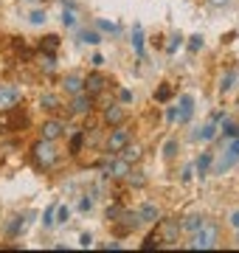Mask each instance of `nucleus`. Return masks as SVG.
<instances>
[{
	"mask_svg": "<svg viewBox=\"0 0 239 253\" xmlns=\"http://www.w3.org/2000/svg\"><path fill=\"white\" fill-rule=\"evenodd\" d=\"M180 231H183V225L174 222V219H160L158 222V233H160V239H163V245H174L177 236H180Z\"/></svg>",
	"mask_w": 239,
	"mask_h": 253,
	"instance_id": "4",
	"label": "nucleus"
},
{
	"mask_svg": "<svg viewBox=\"0 0 239 253\" xmlns=\"http://www.w3.org/2000/svg\"><path fill=\"white\" fill-rule=\"evenodd\" d=\"M192 177H194V166H186V169H183V177H180V180H183V183H189Z\"/></svg>",
	"mask_w": 239,
	"mask_h": 253,
	"instance_id": "41",
	"label": "nucleus"
},
{
	"mask_svg": "<svg viewBox=\"0 0 239 253\" xmlns=\"http://www.w3.org/2000/svg\"><path fill=\"white\" fill-rule=\"evenodd\" d=\"M79 245H82V248H90V245H93V236H90V233H82V236H79Z\"/></svg>",
	"mask_w": 239,
	"mask_h": 253,
	"instance_id": "42",
	"label": "nucleus"
},
{
	"mask_svg": "<svg viewBox=\"0 0 239 253\" xmlns=\"http://www.w3.org/2000/svg\"><path fill=\"white\" fill-rule=\"evenodd\" d=\"M130 166H132V163L124 161V158H121V161H107V163L102 166V172H104V177L121 180V177H127V174H130Z\"/></svg>",
	"mask_w": 239,
	"mask_h": 253,
	"instance_id": "7",
	"label": "nucleus"
},
{
	"mask_svg": "<svg viewBox=\"0 0 239 253\" xmlns=\"http://www.w3.org/2000/svg\"><path fill=\"white\" fill-rule=\"evenodd\" d=\"M166 118H169V121H177V107H169V110H166Z\"/></svg>",
	"mask_w": 239,
	"mask_h": 253,
	"instance_id": "46",
	"label": "nucleus"
},
{
	"mask_svg": "<svg viewBox=\"0 0 239 253\" xmlns=\"http://www.w3.org/2000/svg\"><path fill=\"white\" fill-rule=\"evenodd\" d=\"M203 222H205V219L200 217V214H189V217L183 219L180 225H183V231H186V233H197V231L203 228Z\"/></svg>",
	"mask_w": 239,
	"mask_h": 253,
	"instance_id": "16",
	"label": "nucleus"
},
{
	"mask_svg": "<svg viewBox=\"0 0 239 253\" xmlns=\"http://www.w3.org/2000/svg\"><path fill=\"white\" fill-rule=\"evenodd\" d=\"M203 45H205L203 34H194V37H189V51H192V54H197V51H200Z\"/></svg>",
	"mask_w": 239,
	"mask_h": 253,
	"instance_id": "31",
	"label": "nucleus"
},
{
	"mask_svg": "<svg viewBox=\"0 0 239 253\" xmlns=\"http://www.w3.org/2000/svg\"><path fill=\"white\" fill-rule=\"evenodd\" d=\"M90 208H93V197H82L79 211H90Z\"/></svg>",
	"mask_w": 239,
	"mask_h": 253,
	"instance_id": "40",
	"label": "nucleus"
},
{
	"mask_svg": "<svg viewBox=\"0 0 239 253\" xmlns=\"http://www.w3.org/2000/svg\"><path fill=\"white\" fill-rule=\"evenodd\" d=\"M34 163L40 166V169H51L54 163H57V149H54V141H45L40 138L34 144Z\"/></svg>",
	"mask_w": 239,
	"mask_h": 253,
	"instance_id": "2",
	"label": "nucleus"
},
{
	"mask_svg": "<svg viewBox=\"0 0 239 253\" xmlns=\"http://www.w3.org/2000/svg\"><path fill=\"white\" fill-rule=\"evenodd\" d=\"M104 87H107V79H104L102 73H90V76L85 79V90L90 93V96H99Z\"/></svg>",
	"mask_w": 239,
	"mask_h": 253,
	"instance_id": "13",
	"label": "nucleus"
},
{
	"mask_svg": "<svg viewBox=\"0 0 239 253\" xmlns=\"http://www.w3.org/2000/svg\"><path fill=\"white\" fill-rule=\"evenodd\" d=\"M62 132H65V121H59V118H51V121H45L40 126V135L45 141H57Z\"/></svg>",
	"mask_w": 239,
	"mask_h": 253,
	"instance_id": "9",
	"label": "nucleus"
},
{
	"mask_svg": "<svg viewBox=\"0 0 239 253\" xmlns=\"http://www.w3.org/2000/svg\"><path fill=\"white\" fill-rule=\"evenodd\" d=\"M121 158H124V161H130V163L141 161V147H132V144H127L124 149H121Z\"/></svg>",
	"mask_w": 239,
	"mask_h": 253,
	"instance_id": "21",
	"label": "nucleus"
},
{
	"mask_svg": "<svg viewBox=\"0 0 239 253\" xmlns=\"http://www.w3.org/2000/svg\"><path fill=\"white\" fill-rule=\"evenodd\" d=\"M211 163H214V152H203V155L197 158V163H194L197 174H200V177H205V174L211 172Z\"/></svg>",
	"mask_w": 239,
	"mask_h": 253,
	"instance_id": "15",
	"label": "nucleus"
},
{
	"mask_svg": "<svg viewBox=\"0 0 239 253\" xmlns=\"http://www.w3.org/2000/svg\"><path fill=\"white\" fill-rule=\"evenodd\" d=\"M82 141H85V132H76V135L70 138V155H79V149H82Z\"/></svg>",
	"mask_w": 239,
	"mask_h": 253,
	"instance_id": "34",
	"label": "nucleus"
},
{
	"mask_svg": "<svg viewBox=\"0 0 239 253\" xmlns=\"http://www.w3.org/2000/svg\"><path fill=\"white\" fill-rule=\"evenodd\" d=\"M90 65H93V68H102V65H104V57H102V54H96V57L90 59Z\"/></svg>",
	"mask_w": 239,
	"mask_h": 253,
	"instance_id": "44",
	"label": "nucleus"
},
{
	"mask_svg": "<svg viewBox=\"0 0 239 253\" xmlns=\"http://www.w3.org/2000/svg\"><path fill=\"white\" fill-rule=\"evenodd\" d=\"M40 68H43V70H48V73H51V70L57 68V59H54V54H45V57L40 59Z\"/></svg>",
	"mask_w": 239,
	"mask_h": 253,
	"instance_id": "33",
	"label": "nucleus"
},
{
	"mask_svg": "<svg viewBox=\"0 0 239 253\" xmlns=\"http://www.w3.org/2000/svg\"><path fill=\"white\" fill-rule=\"evenodd\" d=\"M9 129H12V126H9V110H3V113H0V135L9 132Z\"/></svg>",
	"mask_w": 239,
	"mask_h": 253,
	"instance_id": "38",
	"label": "nucleus"
},
{
	"mask_svg": "<svg viewBox=\"0 0 239 253\" xmlns=\"http://www.w3.org/2000/svg\"><path fill=\"white\" fill-rule=\"evenodd\" d=\"M62 90L70 93V96H76V93L85 90V79H82L79 73H70V76H65V79H62Z\"/></svg>",
	"mask_w": 239,
	"mask_h": 253,
	"instance_id": "12",
	"label": "nucleus"
},
{
	"mask_svg": "<svg viewBox=\"0 0 239 253\" xmlns=\"http://www.w3.org/2000/svg\"><path fill=\"white\" fill-rule=\"evenodd\" d=\"M217 242H219V231H217L214 222H203V228L192 233V242H189V248H197V251H211L217 248Z\"/></svg>",
	"mask_w": 239,
	"mask_h": 253,
	"instance_id": "1",
	"label": "nucleus"
},
{
	"mask_svg": "<svg viewBox=\"0 0 239 253\" xmlns=\"http://www.w3.org/2000/svg\"><path fill=\"white\" fill-rule=\"evenodd\" d=\"M222 132H225V138L231 141V138H237L239 135V126L231 121V118H225V124H222Z\"/></svg>",
	"mask_w": 239,
	"mask_h": 253,
	"instance_id": "30",
	"label": "nucleus"
},
{
	"mask_svg": "<svg viewBox=\"0 0 239 253\" xmlns=\"http://www.w3.org/2000/svg\"><path fill=\"white\" fill-rule=\"evenodd\" d=\"M174 155H177V141L169 138L163 144V158H166V161H174Z\"/></svg>",
	"mask_w": 239,
	"mask_h": 253,
	"instance_id": "25",
	"label": "nucleus"
},
{
	"mask_svg": "<svg viewBox=\"0 0 239 253\" xmlns=\"http://www.w3.org/2000/svg\"><path fill=\"white\" fill-rule=\"evenodd\" d=\"M118 96H121V102H124V104L132 102V93H130V90H118Z\"/></svg>",
	"mask_w": 239,
	"mask_h": 253,
	"instance_id": "45",
	"label": "nucleus"
},
{
	"mask_svg": "<svg viewBox=\"0 0 239 253\" xmlns=\"http://www.w3.org/2000/svg\"><path fill=\"white\" fill-rule=\"evenodd\" d=\"M228 222H231V225H234V228L239 231V208H237V211H231V217H228Z\"/></svg>",
	"mask_w": 239,
	"mask_h": 253,
	"instance_id": "43",
	"label": "nucleus"
},
{
	"mask_svg": "<svg viewBox=\"0 0 239 253\" xmlns=\"http://www.w3.org/2000/svg\"><path fill=\"white\" fill-rule=\"evenodd\" d=\"M23 228H25V219L23 217H12V222L6 225V233H9V236H17Z\"/></svg>",
	"mask_w": 239,
	"mask_h": 253,
	"instance_id": "23",
	"label": "nucleus"
},
{
	"mask_svg": "<svg viewBox=\"0 0 239 253\" xmlns=\"http://www.w3.org/2000/svg\"><path fill=\"white\" fill-rule=\"evenodd\" d=\"M234 82H237V70L231 68L228 73H222V79H219V93H228L234 87Z\"/></svg>",
	"mask_w": 239,
	"mask_h": 253,
	"instance_id": "20",
	"label": "nucleus"
},
{
	"mask_svg": "<svg viewBox=\"0 0 239 253\" xmlns=\"http://www.w3.org/2000/svg\"><path fill=\"white\" fill-rule=\"evenodd\" d=\"M130 183H132V186H138V189H141V186L147 183V177H144V174H141V172H130Z\"/></svg>",
	"mask_w": 239,
	"mask_h": 253,
	"instance_id": "39",
	"label": "nucleus"
},
{
	"mask_svg": "<svg viewBox=\"0 0 239 253\" xmlns=\"http://www.w3.org/2000/svg\"><path fill=\"white\" fill-rule=\"evenodd\" d=\"M132 48H135L138 57H144V28L135 23V28H132Z\"/></svg>",
	"mask_w": 239,
	"mask_h": 253,
	"instance_id": "18",
	"label": "nucleus"
},
{
	"mask_svg": "<svg viewBox=\"0 0 239 253\" xmlns=\"http://www.w3.org/2000/svg\"><path fill=\"white\" fill-rule=\"evenodd\" d=\"M70 219V208L68 206H57V225H65Z\"/></svg>",
	"mask_w": 239,
	"mask_h": 253,
	"instance_id": "32",
	"label": "nucleus"
},
{
	"mask_svg": "<svg viewBox=\"0 0 239 253\" xmlns=\"http://www.w3.org/2000/svg\"><path fill=\"white\" fill-rule=\"evenodd\" d=\"M172 93H174V90H172V84H169V82H163L158 90H155V102H169Z\"/></svg>",
	"mask_w": 239,
	"mask_h": 253,
	"instance_id": "24",
	"label": "nucleus"
},
{
	"mask_svg": "<svg viewBox=\"0 0 239 253\" xmlns=\"http://www.w3.org/2000/svg\"><path fill=\"white\" fill-rule=\"evenodd\" d=\"M48 20V14H45V9H34V12L28 14V23L31 25H43Z\"/></svg>",
	"mask_w": 239,
	"mask_h": 253,
	"instance_id": "26",
	"label": "nucleus"
},
{
	"mask_svg": "<svg viewBox=\"0 0 239 253\" xmlns=\"http://www.w3.org/2000/svg\"><path fill=\"white\" fill-rule=\"evenodd\" d=\"M138 217H141V222H147V225H158L160 211H158V206H152V203H141V206H138Z\"/></svg>",
	"mask_w": 239,
	"mask_h": 253,
	"instance_id": "11",
	"label": "nucleus"
},
{
	"mask_svg": "<svg viewBox=\"0 0 239 253\" xmlns=\"http://www.w3.org/2000/svg\"><path fill=\"white\" fill-rule=\"evenodd\" d=\"M104 121H107L110 126H118L121 121H124V110H121L118 104H110V107L104 110Z\"/></svg>",
	"mask_w": 239,
	"mask_h": 253,
	"instance_id": "14",
	"label": "nucleus"
},
{
	"mask_svg": "<svg viewBox=\"0 0 239 253\" xmlns=\"http://www.w3.org/2000/svg\"><path fill=\"white\" fill-rule=\"evenodd\" d=\"M127 144H130V129H127V126H113V132H110V138H107V152H121L127 147Z\"/></svg>",
	"mask_w": 239,
	"mask_h": 253,
	"instance_id": "5",
	"label": "nucleus"
},
{
	"mask_svg": "<svg viewBox=\"0 0 239 253\" xmlns=\"http://www.w3.org/2000/svg\"><path fill=\"white\" fill-rule=\"evenodd\" d=\"M194 115V96L192 93H183L180 96V107H177V121L180 124H189Z\"/></svg>",
	"mask_w": 239,
	"mask_h": 253,
	"instance_id": "10",
	"label": "nucleus"
},
{
	"mask_svg": "<svg viewBox=\"0 0 239 253\" xmlns=\"http://www.w3.org/2000/svg\"><path fill=\"white\" fill-rule=\"evenodd\" d=\"M211 6H225V3H231V0H208Z\"/></svg>",
	"mask_w": 239,
	"mask_h": 253,
	"instance_id": "47",
	"label": "nucleus"
},
{
	"mask_svg": "<svg viewBox=\"0 0 239 253\" xmlns=\"http://www.w3.org/2000/svg\"><path fill=\"white\" fill-rule=\"evenodd\" d=\"M121 214H124V208H121V206H110V208H107V219H110V222L121 219Z\"/></svg>",
	"mask_w": 239,
	"mask_h": 253,
	"instance_id": "37",
	"label": "nucleus"
},
{
	"mask_svg": "<svg viewBox=\"0 0 239 253\" xmlns=\"http://www.w3.org/2000/svg\"><path fill=\"white\" fill-rule=\"evenodd\" d=\"M217 135V124L214 121H208V124L197 126V132H194V141H211Z\"/></svg>",
	"mask_w": 239,
	"mask_h": 253,
	"instance_id": "17",
	"label": "nucleus"
},
{
	"mask_svg": "<svg viewBox=\"0 0 239 253\" xmlns=\"http://www.w3.org/2000/svg\"><path fill=\"white\" fill-rule=\"evenodd\" d=\"M96 28H99V31H107V34H118V25L107 23V20H96Z\"/></svg>",
	"mask_w": 239,
	"mask_h": 253,
	"instance_id": "35",
	"label": "nucleus"
},
{
	"mask_svg": "<svg viewBox=\"0 0 239 253\" xmlns=\"http://www.w3.org/2000/svg\"><path fill=\"white\" fill-rule=\"evenodd\" d=\"M40 104H43L45 110H57V107H59V99L54 96V93H45V96L40 99Z\"/></svg>",
	"mask_w": 239,
	"mask_h": 253,
	"instance_id": "29",
	"label": "nucleus"
},
{
	"mask_svg": "<svg viewBox=\"0 0 239 253\" xmlns=\"http://www.w3.org/2000/svg\"><path fill=\"white\" fill-rule=\"evenodd\" d=\"M237 161H239V135H237V138H231V144L225 147V155H222L219 163L214 166V174H225Z\"/></svg>",
	"mask_w": 239,
	"mask_h": 253,
	"instance_id": "3",
	"label": "nucleus"
},
{
	"mask_svg": "<svg viewBox=\"0 0 239 253\" xmlns=\"http://www.w3.org/2000/svg\"><path fill=\"white\" fill-rule=\"evenodd\" d=\"M43 225H45V228H54V225H57V206H51L45 214H43Z\"/></svg>",
	"mask_w": 239,
	"mask_h": 253,
	"instance_id": "27",
	"label": "nucleus"
},
{
	"mask_svg": "<svg viewBox=\"0 0 239 253\" xmlns=\"http://www.w3.org/2000/svg\"><path fill=\"white\" fill-rule=\"evenodd\" d=\"M23 99V93L17 84H0V110H9V107H17Z\"/></svg>",
	"mask_w": 239,
	"mask_h": 253,
	"instance_id": "6",
	"label": "nucleus"
},
{
	"mask_svg": "<svg viewBox=\"0 0 239 253\" xmlns=\"http://www.w3.org/2000/svg\"><path fill=\"white\" fill-rule=\"evenodd\" d=\"M180 45H183V37H180V34H172V37H169V45H166V51H169V54H174V51H177Z\"/></svg>",
	"mask_w": 239,
	"mask_h": 253,
	"instance_id": "36",
	"label": "nucleus"
},
{
	"mask_svg": "<svg viewBox=\"0 0 239 253\" xmlns=\"http://www.w3.org/2000/svg\"><path fill=\"white\" fill-rule=\"evenodd\" d=\"M93 110V96L87 90H82L73 96V102H70V113L73 115H87Z\"/></svg>",
	"mask_w": 239,
	"mask_h": 253,
	"instance_id": "8",
	"label": "nucleus"
},
{
	"mask_svg": "<svg viewBox=\"0 0 239 253\" xmlns=\"http://www.w3.org/2000/svg\"><path fill=\"white\" fill-rule=\"evenodd\" d=\"M62 23L68 25V28H76V25H79L76 12H73V6H68V3H65V12H62Z\"/></svg>",
	"mask_w": 239,
	"mask_h": 253,
	"instance_id": "22",
	"label": "nucleus"
},
{
	"mask_svg": "<svg viewBox=\"0 0 239 253\" xmlns=\"http://www.w3.org/2000/svg\"><path fill=\"white\" fill-rule=\"evenodd\" d=\"M28 3H34V0H28Z\"/></svg>",
	"mask_w": 239,
	"mask_h": 253,
	"instance_id": "48",
	"label": "nucleus"
},
{
	"mask_svg": "<svg viewBox=\"0 0 239 253\" xmlns=\"http://www.w3.org/2000/svg\"><path fill=\"white\" fill-rule=\"evenodd\" d=\"M82 42H90V45H99V42H102V34H99V31H90V28H87V31H82Z\"/></svg>",
	"mask_w": 239,
	"mask_h": 253,
	"instance_id": "28",
	"label": "nucleus"
},
{
	"mask_svg": "<svg viewBox=\"0 0 239 253\" xmlns=\"http://www.w3.org/2000/svg\"><path fill=\"white\" fill-rule=\"evenodd\" d=\"M57 48H59V37L57 34L43 37V42H40V51H43V54H54Z\"/></svg>",
	"mask_w": 239,
	"mask_h": 253,
	"instance_id": "19",
	"label": "nucleus"
}]
</instances>
